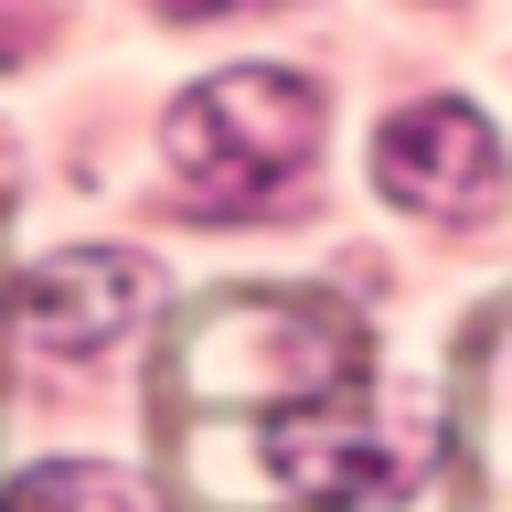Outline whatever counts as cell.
<instances>
[{"label":"cell","instance_id":"obj_1","mask_svg":"<svg viewBox=\"0 0 512 512\" xmlns=\"http://www.w3.org/2000/svg\"><path fill=\"white\" fill-rule=\"evenodd\" d=\"M160 470L192 512H342L406 480L374 342L320 288H224L160 342Z\"/></svg>","mask_w":512,"mask_h":512},{"label":"cell","instance_id":"obj_2","mask_svg":"<svg viewBox=\"0 0 512 512\" xmlns=\"http://www.w3.org/2000/svg\"><path fill=\"white\" fill-rule=\"evenodd\" d=\"M320 128L331 107L299 64H224L171 107V192L192 214H256L310 171Z\"/></svg>","mask_w":512,"mask_h":512},{"label":"cell","instance_id":"obj_3","mask_svg":"<svg viewBox=\"0 0 512 512\" xmlns=\"http://www.w3.org/2000/svg\"><path fill=\"white\" fill-rule=\"evenodd\" d=\"M374 182L406 203V214H438V224H470L502 203L512 160H502V128L480 118L470 96H416L374 128Z\"/></svg>","mask_w":512,"mask_h":512},{"label":"cell","instance_id":"obj_4","mask_svg":"<svg viewBox=\"0 0 512 512\" xmlns=\"http://www.w3.org/2000/svg\"><path fill=\"white\" fill-rule=\"evenodd\" d=\"M150 310V267L118 246H86V256H43L22 288H11V320H22L32 352L54 363H96L107 342H128V320Z\"/></svg>","mask_w":512,"mask_h":512},{"label":"cell","instance_id":"obj_5","mask_svg":"<svg viewBox=\"0 0 512 512\" xmlns=\"http://www.w3.org/2000/svg\"><path fill=\"white\" fill-rule=\"evenodd\" d=\"M0 512H150V502L118 470H96V459H43V470H22L0 491Z\"/></svg>","mask_w":512,"mask_h":512},{"label":"cell","instance_id":"obj_6","mask_svg":"<svg viewBox=\"0 0 512 512\" xmlns=\"http://www.w3.org/2000/svg\"><path fill=\"white\" fill-rule=\"evenodd\" d=\"M171 22H224V11H267V0H160Z\"/></svg>","mask_w":512,"mask_h":512}]
</instances>
